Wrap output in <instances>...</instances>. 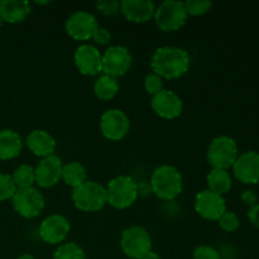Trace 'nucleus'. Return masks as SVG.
<instances>
[{
	"mask_svg": "<svg viewBox=\"0 0 259 259\" xmlns=\"http://www.w3.org/2000/svg\"><path fill=\"white\" fill-rule=\"evenodd\" d=\"M25 144L34 156L42 157V158L55 154L56 147H57L56 139L43 129H34L30 132L25 139Z\"/></svg>",
	"mask_w": 259,
	"mask_h": 259,
	"instance_id": "obj_19",
	"label": "nucleus"
},
{
	"mask_svg": "<svg viewBox=\"0 0 259 259\" xmlns=\"http://www.w3.org/2000/svg\"><path fill=\"white\" fill-rule=\"evenodd\" d=\"M248 219L252 223L253 227L259 229V204H255L254 206L249 207V210H248Z\"/></svg>",
	"mask_w": 259,
	"mask_h": 259,
	"instance_id": "obj_35",
	"label": "nucleus"
},
{
	"mask_svg": "<svg viewBox=\"0 0 259 259\" xmlns=\"http://www.w3.org/2000/svg\"><path fill=\"white\" fill-rule=\"evenodd\" d=\"M76 209L83 212H95L108 204L106 187L96 181H86L81 186L72 190L71 195Z\"/></svg>",
	"mask_w": 259,
	"mask_h": 259,
	"instance_id": "obj_3",
	"label": "nucleus"
},
{
	"mask_svg": "<svg viewBox=\"0 0 259 259\" xmlns=\"http://www.w3.org/2000/svg\"><path fill=\"white\" fill-rule=\"evenodd\" d=\"M62 180L67 186L76 189L88 181V172L80 162H68L67 164H63Z\"/></svg>",
	"mask_w": 259,
	"mask_h": 259,
	"instance_id": "obj_23",
	"label": "nucleus"
},
{
	"mask_svg": "<svg viewBox=\"0 0 259 259\" xmlns=\"http://www.w3.org/2000/svg\"><path fill=\"white\" fill-rule=\"evenodd\" d=\"M184 3L187 14L194 15V17L206 14L212 7V3L210 0H187Z\"/></svg>",
	"mask_w": 259,
	"mask_h": 259,
	"instance_id": "obj_28",
	"label": "nucleus"
},
{
	"mask_svg": "<svg viewBox=\"0 0 259 259\" xmlns=\"http://www.w3.org/2000/svg\"><path fill=\"white\" fill-rule=\"evenodd\" d=\"M142 259H161V257H159L158 253H156V252H153V250H151V252L147 253V254L144 255V257L142 258Z\"/></svg>",
	"mask_w": 259,
	"mask_h": 259,
	"instance_id": "obj_37",
	"label": "nucleus"
},
{
	"mask_svg": "<svg viewBox=\"0 0 259 259\" xmlns=\"http://www.w3.org/2000/svg\"><path fill=\"white\" fill-rule=\"evenodd\" d=\"M71 230V224L66 217L61 214L48 215L39 225L38 234L47 244H61L65 242Z\"/></svg>",
	"mask_w": 259,
	"mask_h": 259,
	"instance_id": "obj_13",
	"label": "nucleus"
},
{
	"mask_svg": "<svg viewBox=\"0 0 259 259\" xmlns=\"http://www.w3.org/2000/svg\"><path fill=\"white\" fill-rule=\"evenodd\" d=\"M18 187L13 181L12 175L0 174V201L13 199Z\"/></svg>",
	"mask_w": 259,
	"mask_h": 259,
	"instance_id": "obj_27",
	"label": "nucleus"
},
{
	"mask_svg": "<svg viewBox=\"0 0 259 259\" xmlns=\"http://www.w3.org/2000/svg\"><path fill=\"white\" fill-rule=\"evenodd\" d=\"M3 23H4V19H3L2 14H0V27H2V25H3Z\"/></svg>",
	"mask_w": 259,
	"mask_h": 259,
	"instance_id": "obj_39",
	"label": "nucleus"
},
{
	"mask_svg": "<svg viewBox=\"0 0 259 259\" xmlns=\"http://www.w3.org/2000/svg\"><path fill=\"white\" fill-rule=\"evenodd\" d=\"M103 53L93 45L83 43L75 50L73 61L78 72L85 76H96L101 72Z\"/></svg>",
	"mask_w": 259,
	"mask_h": 259,
	"instance_id": "obj_16",
	"label": "nucleus"
},
{
	"mask_svg": "<svg viewBox=\"0 0 259 259\" xmlns=\"http://www.w3.org/2000/svg\"><path fill=\"white\" fill-rule=\"evenodd\" d=\"M192 257H194V259H222L220 258V253L215 248L210 247V245H199V247H196Z\"/></svg>",
	"mask_w": 259,
	"mask_h": 259,
	"instance_id": "obj_32",
	"label": "nucleus"
},
{
	"mask_svg": "<svg viewBox=\"0 0 259 259\" xmlns=\"http://www.w3.org/2000/svg\"><path fill=\"white\" fill-rule=\"evenodd\" d=\"M23 148L22 137L13 129L0 131V159L8 161L19 156Z\"/></svg>",
	"mask_w": 259,
	"mask_h": 259,
	"instance_id": "obj_21",
	"label": "nucleus"
},
{
	"mask_svg": "<svg viewBox=\"0 0 259 259\" xmlns=\"http://www.w3.org/2000/svg\"><path fill=\"white\" fill-rule=\"evenodd\" d=\"M129 129H131V120L120 109H109L101 115L100 131L109 141H121L129 133Z\"/></svg>",
	"mask_w": 259,
	"mask_h": 259,
	"instance_id": "obj_10",
	"label": "nucleus"
},
{
	"mask_svg": "<svg viewBox=\"0 0 259 259\" xmlns=\"http://www.w3.org/2000/svg\"><path fill=\"white\" fill-rule=\"evenodd\" d=\"M240 200H242V202L244 205H248L249 207H252L257 204L258 196L255 195V192L253 190H245L240 195Z\"/></svg>",
	"mask_w": 259,
	"mask_h": 259,
	"instance_id": "obj_34",
	"label": "nucleus"
},
{
	"mask_svg": "<svg viewBox=\"0 0 259 259\" xmlns=\"http://www.w3.org/2000/svg\"><path fill=\"white\" fill-rule=\"evenodd\" d=\"M119 91L118 78L110 77L108 75H101L94 83V94L100 100L109 101L115 98Z\"/></svg>",
	"mask_w": 259,
	"mask_h": 259,
	"instance_id": "obj_24",
	"label": "nucleus"
},
{
	"mask_svg": "<svg viewBox=\"0 0 259 259\" xmlns=\"http://www.w3.org/2000/svg\"><path fill=\"white\" fill-rule=\"evenodd\" d=\"M93 39L96 45H108V43L111 42V33L106 28L99 27L93 34Z\"/></svg>",
	"mask_w": 259,
	"mask_h": 259,
	"instance_id": "obj_33",
	"label": "nucleus"
},
{
	"mask_svg": "<svg viewBox=\"0 0 259 259\" xmlns=\"http://www.w3.org/2000/svg\"><path fill=\"white\" fill-rule=\"evenodd\" d=\"M156 5L152 0H123L120 12L126 20L133 23H146L154 17Z\"/></svg>",
	"mask_w": 259,
	"mask_h": 259,
	"instance_id": "obj_18",
	"label": "nucleus"
},
{
	"mask_svg": "<svg viewBox=\"0 0 259 259\" xmlns=\"http://www.w3.org/2000/svg\"><path fill=\"white\" fill-rule=\"evenodd\" d=\"M151 108L159 118L176 119L184 110L182 99L172 90H162L152 96Z\"/></svg>",
	"mask_w": 259,
	"mask_h": 259,
	"instance_id": "obj_15",
	"label": "nucleus"
},
{
	"mask_svg": "<svg viewBox=\"0 0 259 259\" xmlns=\"http://www.w3.org/2000/svg\"><path fill=\"white\" fill-rule=\"evenodd\" d=\"M95 7L105 15H114L120 12V3L118 0H99Z\"/></svg>",
	"mask_w": 259,
	"mask_h": 259,
	"instance_id": "obj_31",
	"label": "nucleus"
},
{
	"mask_svg": "<svg viewBox=\"0 0 259 259\" xmlns=\"http://www.w3.org/2000/svg\"><path fill=\"white\" fill-rule=\"evenodd\" d=\"M30 4L25 0H3L0 3V14L4 22L20 23L29 15Z\"/></svg>",
	"mask_w": 259,
	"mask_h": 259,
	"instance_id": "obj_20",
	"label": "nucleus"
},
{
	"mask_svg": "<svg viewBox=\"0 0 259 259\" xmlns=\"http://www.w3.org/2000/svg\"><path fill=\"white\" fill-rule=\"evenodd\" d=\"M187 14L185 3L180 0H164L154 10V22L163 32H176L186 23Z\"/></svg>",
	"mask_w": 259,
	"mask_h": 259,
	"instance_id": "obj_6",
	"label": "nucleus"
},
{
	"mask_svg": "<svg viewBox=\"0 0 259 259\" xmlns=\"http://www.w3.org/2000/svg\"><path fill=\"white\" fill-rule=\"evenodd\" d=\"M218 223H219V227L227 233L235 232V230H237L240 225L239 217H238L235 212L228 211V210L222 215V217L219 218Z\"/></svg>",
	"mask_w": 259,
	"mask_h": 259,
	"instance_id": "obj_29",
	"label": "nucleus"
},
{
	"mask_svg": "<svg viewBox=\"0 0 259 259\" xmlns=\"http://www.w3.org/2000/svg\"><path fill=\"white\" fill-rule=\"evenodd\" d=\"M239 156L238 144L229 136H219L212 139L206 152V159L212 168L228 169L233 167Z\"/></svg>",
	"mask_w": 259,
	"mask_h": 259,
	"instance_id": "obj_4",
	"label": "nucleus"
},
{
	"mask_svg": "<svg viewBox=\"0 0 259 259\" xmlns=\"http://www.w3.org/2000/svg\"><path fill=\"white\" fill-rule=\"evenodd\" d=\"M149 184L153 195L164 201H171L184 190V177L175 166L162 164L152 172Z\"/></svg>",
	"mask_w": 259,
	"mask_h": 259,
	"instance_id": "obj_2",
	"label": "nucleus"
},
{
	"mask_svg": "<svg viewBox=\"0 0 259 259\" xmlns=\"http://www.w3.org/2000/svg\"><path fill=\"white\" fill-rule=\"evenodd\" d=\"M52 259H86V255L77 243L68 242L58 245Z\"/></svg>",
	"mask_w": 259,
	"mask_h": 259,
	"instance_id": "obj_26",
	"label": "nucleus"
},
{
	"mask_svg": "<svg viewBox=\"0 0 259 259\" xmlns=\"http://www.w3.org/2000/svg\"><path fill=\"white\" fill-rule=\"evenodd\" d=\"M195 211L202 218V219L210 220V222H218L219 218L227 211V204L225 199L219 194L207 190H202L195 197Z\"/></svg>",
	"mask_w": 259,
	"mask_h": 259,
	"instance_id": "obj_12",
	"label": "nucleus"
},
{
	"mask_svg": "<svg viewBox=\"0 0 259 259\" xmlns=\"http://www.w3.org/2000/svg\"><path fill=\"white\" fill-rule=\"evenodd\" d=\"M99 28L95 15L86 10H78L67 18L65 29L71 38L76 40H89Z\"/></svg>",
	"mask_w": 259,
	"mask_h": 259,
	"instance_id": "obj_11",
	"label": "nucleus"
},
{
	"mask_svg": "<svg viewBox=\"0 0 259 259\" xmlns=\"http://www.w3.org/2000/svg\"><path fill=\"white\" fill-rule=\"evenodd\" d=\"M0 3H2V2H0Z\"/></svg>",
	"mask_w": 259,
	"mask_h": 259,
	"instance_id": "obj_40",
	"label": "nucleus"
},
{
	"mask_svg": "<svg viewBox=\"0 0 259 259\" xmlns=\"http://www.w3.org/2000/svg\"><path fill=\"white\" fill-rule=\"evenodd\" d=\"M12 177L18 189L33 187V185L35 184L34 167L29 166V164H20L14 169Z\"/></svg>",
	"mask_w": 259,
	"mask_h": 259,
	"instance_id": "obj_25",
	"label": "nucleus"
},
{
	"mask_svg": "<svg viewBox=\"0 0 259 259\" xmlns=\"http://www.w3.org/2000/svg\"><path fill=\"white\" fill-rule=\"evenodd\" d=\"M149 63L152 71L159 77L175 80L187 73L191 65V57L184 48L176 46H163L152 53Z\"/></svg>",
	"mask_w": 259,
	"mask_h": 259,
	"instance_id": "obj_1",
	"label": "nucleus"
},
{
	"mask_svg": "<svg viewBox=\"0 0 259 259\" xmlns=\"http://www.w3.org/2000/svg\"><path fill=\"white\" fill-rule=\"evenodd\" d=\"M12 204L13 209L20 217L25 219H34L45 210L46 200L42 192L33 186L27 189H18L13 196Z\"/></svg>",
	"mask_w": 259,
	"mask_h": 259,
	"instance_id": "obj_8",
	"label": "nucleus"
},
{
	"mask_svg": "<svg viewBox=\"0 0 259 259\" xmlns=\"http://www.w3.org/2000/svg\"><path fill=\"white\" fill-rule=\"evenodd\" d=\"M233 172L235 179L242 184H259V152L248 151L238 156L233 164Z\"/></svg>",
	"mask_w": 259,
	"mask_h": 259,
	"instance_id": "obj_17",
	"label": "nucleus"
},
{
	"mask_svg": "<svg viewBox=\"0 0 259 259\" xmlns=\"http://www.w3.org/2000/svg\"><path fill=\"white\" fill-rule=\"evenodd\" d=\"M63 163L56 154L45 157L34 167L35 184L42 189L56 186L62 180Z\"/></svg>",
	"mask_w": 259,
	"mask_h": 259,
	"instance_id": "obj_14",
	"label": "nucleus"
},
{
	"mask_svg": "<svg viewBox=\"0 0 259 259\" xmlns=\"http://www.w3.org/2000/svg\"><path fill=\"white\" fill-rule=\"evenodd\" d=\"M144 89L152 96L158 94L159 91L163 90V78L159 77L157 73L149 72L144 77Z\"/></svg>",
	"mask_w": 259,
	"mask_h": 259,
	"instance_id": "obj_30",
	"label": "nucleus"
},
{
	"mask_svg": "<svg viewBox=\"0 0 259 259\" xmlns=\"http://www.w3.org/2000/svg\"><path fill=\"white\" fill-rule=\"evenodd\" d=\"M206 182L210 191L222 195V196L224 194H228L233 186L232 176L225 169L212 168L207 175Z\"/></svg>",
	"mask_w": 259,
	"mask_h": 259,
	"instance_id": "obj_22",
	"label": "nucleus"
},
{
	"mask_svg": "<svg viewBox=\"0 0 259 259\" xmlns=\"http://www.w3.org/2000/svg\"><path fill=\"white\" fill-rule=\"evenodd\" d=\"M18 259H35L33 257L32 254H28V253H25V254H22L20 257H18Z\"/></svg>",
	"mask_w": 259,
	"mask_h": 259,
	"instance_id": "obj_38",
	"label": "nucleus"
},
{
	"mask_svg": "<svg viewBox=\"0 0 259 259\" xmlns=\"http://www.w3.org/2000/svg\"><path fill=\"white\" fill-rule=\"evenodd\" d=\"M133 56L124 46H110L101 58V72L110 77L119 78L125 75L132 67Z\"/></svg>",
	"mask_w": 259,
	"mask_h": 259,
	"instance_id": "obj_9",
	"label": "nucleus"
},
{
	"mask_svg": "<svg viewBox=\"0 0 259 259\" xmlns=\"http://www.w3.org/2000/svg\"><path fill=\"white\" fill-rule=\"evenodd\" d=\"M137 190H138V196H142V197H147L149 196V195L153 194L151 184L147 181L138 182V184H137Z\"/></svg>",
	"mask_w": 259,
	"mask_h": 259,
	"instance_id": "obj_36",
	"label": "nucleus"
},
{
	"mask_svg": "<svg viewBox=\"0 0 259 259\" xmlns=\"http://www.w3.org/2000/svg\"><path fill=\"white\" fill-rule=\"evenodd\" d=\"M120 248L131 259H142L152 250V237L148 230L139 225L126 228L120 237Z\"/></svg>",
	"mask_w": 259,
	"mask_h": 259,
	"instance_id": "obj_7",
	"label": "nucleus"
},
{
	"mask_svg": "<svg viewBox=\"0 0 259 259\" xmlns=\"http://www.w3.org/2000/svg\"><path fill=\"white\" fill-rule=\"evenodd\" d=\"M138 182L131 176H118L106 186L108 204L115 209L124 210L131 207L138 199Z\"/></svg>",
	"mask_w": 259,
	"mask_h": 259,
	"instance_id": "obj_5",
	"label": "nucleus"
}]
</instances>
